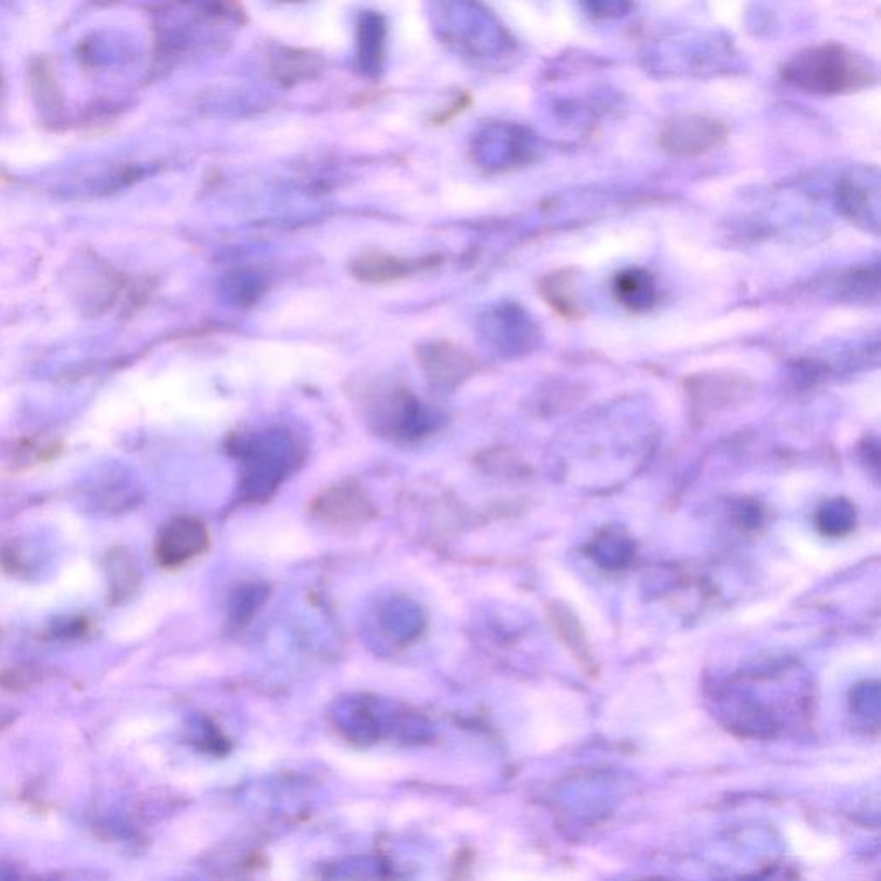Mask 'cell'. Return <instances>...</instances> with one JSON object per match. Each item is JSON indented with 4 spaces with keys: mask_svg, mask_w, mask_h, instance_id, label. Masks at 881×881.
Here are the masks:
<instances>
[{
    "mask_svg": "<svg viewBox=\"0 0 881 881\" xmlns=\"http://www.w3.org/2000/svg\"><path fill=\"white\" fill-rule=\"evenodd\" d=\"M787 74L813 92L840 93L864 87L870 81L871 69L843 47L823 46L798 54Z\"/></svg>",
    "mask_w": 881,
    "mask_h": 881,
    "instance_id": "obj_1",
    "label": "cell"
},
{
    "mask_svg": "<svg viewBox=\"0 0 881 881\" xmlns=\"http://www.w3.org/2000/svg\"><path fill=\"white\" fill-rule=\"evenodd\" d=\"M209 532L199 519L178 517L162 529L156 542V560L162 569H180L209 548Z\"/></svg>",
    "mask_w": 881,
    "mask_h": 881,
    "instance_id": "obj_2",
    "label": "cell"
},
{
    "mask_svg": "<svg viewBox=\"0 0 881 881\" xmlns=\"http://www.w3.org/2000/svg\"><path fill=\"white\" fill-rule=\"evenodd\" d=\"M751 391L752 384L748 379L733 374L714 372L687 379V397L691 400L692 409L701 413V417L744 400Z\"/></svg>",
    "mask_w": 881,
    "mask_h": 881,
    "instance_id": "obj_3",
    "label": "cell"
},
{
    "mask_svg": "<svg viewBox=\"0 0 881 881\" xmlns=\"http://www.w3.org/2000/svg\"><path fill=\"white\" fill-rule=\"evenodd\" d=\"M723 138V130L717 122H707L704 119L692 121V119H683V121L673 122V127H668L663 133V146L673 153H692L707 152L711 147L717 146Z\"/></svg>",
    "mask_w": 881,
    "mask_h": 881,
    "instance_id": "obj_4",
    "label": "cell"
},
{
    "mask_svg": "<svg viewBox=\"0 0 881 881\" xmlns=\"http://www.w3.org/2000/svg\"><path fill=\"white\" fill-rule=\"evenodd\" d=\"M316 512L334 523H353L367 519L369 503L353 485H338L316 501Z\"/></svg>",
    "mask_w": 881,
    "mask_h": 881,
    "instance_id": "obj_5",
    "label": "cell"
},
{
    "mask_svg": "<svg viewBox=\"0 0 881 881\" xmlns=\"http://www.w3.org/2000/svg\"><path fill=\"white\" fill-rule=\"evenodd\" d=\"M109 579V599L116 607L127 604L140 588V570L137 560L124 548H114L106 558Z\"/></svg>",
    "mask_w": 881,
    "mask_h": 881,
    "instance_id": "obj_6",
    "label": "cell"
},
{
    "mask_svg": "<svg viewBox=\"0 0 881 881\" xmlns=\"http://www.w3.org/2000/svg\"><path fill=\"white\" fill-rule=\"evenodd\" d=\"M614 297L632 312L653 309L658 300L653 276L644 269H627L614 279Z\"/></svg>",
    "mask_w": 881,
    "mask_h": 881,
    "instance_id": "obj_7",
    "label": "cell"
},
{
    "mask_svg": "<svg viewBox=\"0 0 881 881\" xmlns=\"http://www.w3.org/2000/svg\"><path fill=\"white\" fill-rule=\"evenodd\" d=\"M431 260H404L384 253H367L353 263V272L363 281H394L419 271L422 266H428Z\"/></svg>",
    "mask_w": 881,
    "mask_h": 881,
    "instance_id": "obj_8",
    "label": "cell"
},
{
    "mask_svg": "<svg viewBox=\"0 0 881 881\" xmlns=\"http://www.w3.org/2000/svg\"><path fill=\"white\" fill-rule=\"evenodd\" d=\"M424 367L429 369L432 381L451 384L460 381L467 374L470 367L469 357L460 350H454L451 344H434L431 350L422 351Z\"/></svg>",
    "mask_w": 881,
    "mask_h": 881,
    "instance_id": "obj_9",
    "label": "cell"
},
{
    "mask_svg": "<svg viewBox=\"0 0 881 881\" xmlns=\"http://www.w3.org/2000/svg\"><path fill=\"white\" fill-rule=\"evenodd\" d=\"M541 293L548 306L565 319H577L580 313L573 288L572 271H557L542 279Z\"/></svg>",
    "mask_w": 881,
    "mask_h": 881,
    "instance_id": "obj_10",
    "label": "cell"
},
{
    "mask_svg": "<svg viewBox=\"0 0 881 881\" xmlns=\"http://www.w3.org/2000/svg\"><path fill=\"white\" fill-rule=\"evenodd\" d=\"M821 527L828 534H843L849 531L852 527V508L843 501H837L835 507L824 508Z\"/></svg>",
    "mask_w": 881,
    "mask_h": 881,
    "instance_id": "obj_11",
    "label": "cell"
},
{
    "mask_svg": "<svg viewBox=\"0 0 881 881\" xmlns=\"http://www.w3.org/2000/svg\"><path fill=\"white\" fill-rule=\"evenodd\" d=\"M40 673L33 672L31 668H16L9 672L0 673V687L8 691H24L28 687L39 682Z\"/></svg>",
    "mask_w": 881,
    "mask_h": 881,
    "instance_id": "obj_12",
    "label": "cell"
}]
</instances>
